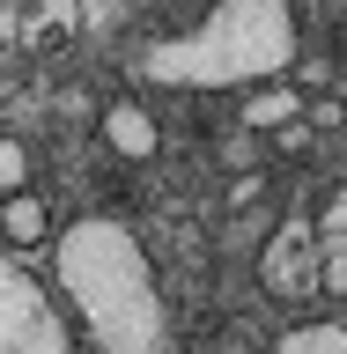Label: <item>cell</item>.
<instances>
[{
    "mask_svg": "<svg viewBox=\"0 0 347 354\" xmlns=\"http://www.w3.org/2000/svg\"><path fill=\"white\" fill-rule=\"evenodd\" d=\"M296 66V0H215L193 30L155 37L141 74L155 88H251Z\"/></svg>",
    "mask_w": 347,
    "mask_h": 354,
    "instance_id": "cell-2",
    "label": "cell"
},
{
    "mask_svg": "<svg viewBox=\"0 0 347 354\" xmlns=\"http://www.w3.org/2000/svg\"><path fill=\"white\" fill-rule=\"evenodd\" d=\"M22 185H30V148H22L15 133H0V199L22 192Z\"/></svg>",
    "mask_w": 347,
    "mask_h": 354,
    "instance_id": "cell-10",
    "label": "cell"
},
{
    "mask_svg": "<svg viewBox=\"0 0 347 354\" xmlns=\"http://www.w3.org/2000/svg\"><path fill=\"white\" fill-rule=\"evenodd\" d=\"M310 251H318V295L347 303V185L318 207V221H310Z\"/></svg>",
    "mask_w": 347,
    "mask_h": 354,
    "instance_id": "cell-6",
    "label": "cell"
},
{
    "mask_svg": "<svg viewBox=\"0 0 347 354\" xmlns=\"http://www.w3.org/2000/svg\"><path fill=\"white\" fill-rule=\"evenodd\" d=\"M96 133H104V148L118 155V162H155V155H163V126H155V111L141 104V96H111Z\"/></svg>",
    "mask_w": 347,
    "mask_h": 354,
    "instance_id": "cell-5",
    "label": "cell"
},
{
    "mask_svg": "<svg viewBox=\"0 0 347 354\" xmlns=\"http://www.w3.org/2000/svg\"><path fill=\"white\" fill-rule=\"evenodd\" d=\"M266 199V170H237L229 177V199H222V207H229V214H244V207H259Z\"/></svg>",
    "mask_w": 347,
    "mask_h": 354,
    "instance_id": "cell-12",
    "label": "cell"
},
{
    "mask_svg": "<svg viewBox=\"0 0 347 354\" xmlns=\"http://www.w3.org/2000/svg\"><path fill=\"white\" fill-rule=\"evenodd\" d=\"M340 59H347V30H340Z\"/></svg>",
    "mask_w": 347,
    "mask_h": 354,
    "instance_id": "cell-13",
    "label": "cell"
},
{
    "mask_svg": "<svg viewBox=\"0 0 347 354\" xmlns=\"http://www.w3.org/2000/svg\"><path fill=\"white\" fill-rule=\"evenodd\" d=\"M259 281L274 295H318V251H310V221L303 214L274 229V243L259 251Z\"/></svg>",
    "mask_w": 347,
    "mask_h": 354,
    "instance_id": "cell-4",
    "label": "cell"
},
{
    "mask_svg": "<svg viewBox=\"0 0 347 354\" xmlns=\"http://www.w3.org/2000/svg\"><path fill=\"white\" fill-rule=\"evenodd\" d=\"M274 354H347V317H310V325L281 332Z\"/></svg>",
    "mask_w": 347,
    "mask_h": 354,
    "instance_id": "cell-9",
    "label": "cell"
},
{
    "mask_svg": "<svg viewBox=\"0 0 347 354\" xmlns=\"http://www.w3.org/2000/svg\"><path fill=\"white\" fill-rule=\"evenodd\" d=\"M44 236H52V207H44V199L30 192V185L0 199V243H15V251H30V243H44Z\"/></svg>",
    "mask_w": 347,
    "mask_h": 354,
    "instance_id": "cell-8",
    "label": "cell"
},
{
    "mask_svg": "<svg viewBox=\"0 0 347 354\" xmlns=\"http://www.w3.org/2000/svg\"><path fill=\"white\" fill-rule=\"evenodd\" d=\"M266 140H274V155H310V140H318V126H310V104L296 111L288 126H274V133H266Z\"/></svg>",
    "mask_w": 347,
    "mask_h": 354,
    "instance_id": "cell-11",
    "label": "cell"
},
{
    "mask_svg": "<svg viewBox=\"0 0 347 354\" xmlns=\"http://www.w3.org/2000/svg\"><path fill=\"white\" fill-rule=\"evenodd\" d=\"M303 104H310V96L296 82H251V88H244V133H259V140H266V133L288 126Z\"/></svg>",
    "mask_w": 347,
    "mask_h": 354,
    "instance_id": "cell-7",
    "label": "cell"
},
{
    "mask_svg": "<svg viewBox=\"0 0 347 354\" xmlns=\"http://www.w3.org/2000/svg\"><path fill=\"white\" fill-rule=\"evenodd\" d=\"M0 354H74V332L37 288V273H22L0 251Z\"/></svg>",
    "mask_w": 347,
    "mask_h": 354,
    "instance_id": "cell-3",
    "label": "cell"
},
{
    "mask_svg": "<svg viewBox=\"0 0 347 354\" xmlns=\"http://www.w3.org/2000/svg\"><path fill=\"white\" fill-rule=\"evenodd\" d=\"M52 281L104 354H170V310L155 288L148 243L126 221L111 214L66 221L60 243H52Z\"/></svg>",
    "mask_w": 347,
    "mask_h": 354,
    "instance_id": "cell-1",
    "label": "cell"
}]
</instances>
